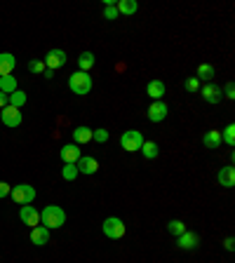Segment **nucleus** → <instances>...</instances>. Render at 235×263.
<instances>
[{"instance_id":"obj_11","label":"nucleus","mask_w":235,"mask_h":263,"mask_svg":"<svg viewBox=\"0 0 235 263\" xmlns=\"http://www.w3.org/2000/svg\"><path fill=\"white\" fill-rule=\"evenodd\" d=\"M14 66H17L14 54L3 52V54H0V78H3V75H12V73H14Z\"/></svg>"},{"instance_id":"obj_26","label":"nucleus","mask_w":235,"mask_h":263,"mask_svg":"<svg viewBox=\"0 0 235 263\" xmlns=\"http://www.w3.org/2000/svg\"><path fill=\"white\" fill-rule=\"evenodd\" d=\"M78 167H75V165H73V163H66V165H64V169H62V176H64V179H66V181H73V179H78Z\"/></svg>"},{"instance_id":"obj_3","label":"nucleus","mask_w":235,"mask_h":263,"mask_svg":"<svg viewBox=\"0 0 235 263\" xmlns=\"http://www.w3.org/2000/svg\"><path fill=\"white\" fill-rule=\"evenodd\" d=\"M10 197L17 205H33V200H35V188L33 186H28V184H19V186H14L10 191Z\"/></svg>"},{"instance_id":"obj_32","label":"nucleus","mask_w":235,"mask_h":263,"mask_svg":"<svg viewBox=\"0 0 235 263\" xmlns=\"http://www.w3.org/2000/svg\"><path fill=\"white\" fill-rule=\"evenodd\" d=\"M198 87H200V80H198V78H188V80H186V90H188V92H198Z\"/></svg>"},{"instance_id":"obj_23","label":"nucleus","mask_w":235,"mask_h":263,"mask_svg":"<svg viewBox=\"0 0 235 263\" xmlns=\"http://www.w3.org/2000/svg\"><path fill=\"white\" fill-rule=\"evenodd\" d=\"M94 62H96V59H94V54H92V52H83V54L78 56V66H80V71H83V73L90 71V68L94 66Z\"/></svg>"},{"instance_id":"obj_10","label":"nucleus","mask_w":235,"mask_h":263,"mask_svg":"<svg viewBox=\"0 0 235 263\" xmlns=\"http://www.w3.org/2000/svg\"><path fill=\"white\" fill-rule=\"evenodd\" d=\"M177 245H179V249H195V247L200 245V235H198V233L186 230V233H181V235H179Z\"/></svg>"},{"instance_id":"obj_36","label":"nucleus","mask_w":235,"mask_h":263,"mask_svg":"<svg viewBox=\"0 0 235 263\" xmlns=\"http://www.w3.org/2000/svg\"><path fill=\"white\" fill-rule=\"evenodd\" d=\"M233 247H235L233 237H228V240H226V249H228V252H233Z\"/></svg>"},{"instance_id":"obj_29","label":"nucleus","mask_w":235,"mask_h":263,"mask_svg":"<svg viewBox=\"0 0 235 263\" xmlns=\"http://www.w3.org/2000/svg\"><path fill=\"white\" fill-rule=\"evenodd\" d=\"M221 139H224L228 146H233V144H235V125H233V123H230L228 127L224 129V134H221Z\"/></svg>"},{"instance_id":"obj_30","label":"nucleus","mask_w":235,"mask_h":263,"mask_svg":"<svg viewBox=\"0 0 235 263\" xmlns=\"http://www.w3.org/2000/svg\"><path fill=\"white\" fill-rule=\"evenodd\" d=\"M104 19H108V22L118 19V7L115 5H106V10H104Z\"/></svg>"},{"instance_id":"obj_2","label":"nucleus","mask_w":235,"mask_h":263,"mask_svg":"<svg viewBox=\"0 0 235 263\" xmlns=\"http://www.w3.org/2000/svg\"><path fill=\"white\" fill-rule=\"evenodd\" d=\"M68 87H71L73 94H90L92 90V75L90 73H73L71 78H68Z\"/></svg>"},{"instance_id":"obj_19","label":"nucleus","mask_w":235,"mask_h":263,"mask_svg":"<svg viewBox=\"0 0 235 263\" xmlns=\"http://www.w3.org/2000/svg\"><path fill=\"white\" fill-rule=\"evenodd\" d=\"M73 141L75 144H87V141H92V129L90 127H75L73 129Z\"/></svg>"},{"instance_id":"obj_8","label":"nucleus","mask_w":235,"mask_h":263,"mask_svg":"<svg viewBox=\"0 0 235 263\" xmlns=\"http://www.w3.org/2000/svg\"><path fill=\"white\" fill-rule=\"evenodd\" d=\"M148 120L151 123H163L165 118H167V104L165 101H153L151 106H148Z\"/></svg>"},{"instance_id":"obj_13","label":"nucleus","mask_w":235,"mask_h":263,"mask_svg":"<svg viewBox=\"0 0 235 263\" xmlns=\"http://www.w3.org/2000/svg\"><path fill=\"white\" fill-rule=\"evenodd\" d=\"M31 242H33L35 247H45L47 242H50V230H47L45 226H35V228H31Z\"/></svg>"},{"instance_id":"obj_12","label":"nucleus","mask_w":235,"mask_h":263,"mask_svg":"<svg viewBox=\"0 0 235 263\" xmlns=\"http://www.w3.org/2000/svg\"><path fill=\"white\" fill-rule=\"evenodd\" d=\"M75 167H78V172L80 174H96L99 172V163H96L94 157H90V155H83L75 163Z\"/></svg>"},{"instance_id":"obj_15","label":"nucleus","mask_w":235,"mask_h":263,"mask_svg":"<svg viewBox=\"0 0 235 263\" xmlns=\"http://www.w3.org/2000/svg\"><path fill=\"white\" fill-rule=\"evenodd\" d=\"M202 99L207 101V104H219L221 101V87H217V85H205L202 87Z\"/></svg>"},{"instance_id":"obj_21","label":"nucleus","mask_w":235,"mask_h":263,"mask_svg":"<svg viewBox=\"0 0 235 263\" xmlns=\"http://www.w3.org/2000/svg\"><path fill=\"white\" fill-rule=\"evenodd\" d=\"M0 92H5L7 96H10L12 92H17V78H14V75H3V78H0Z\"/></svg>"},{"instance_id":"obj_28","label":"nucleus","mask_w":235,"mask_h":263,"mask_svg":"<svg viewBox=\"0 0 235 263\" xmlns=\"http://www.w3.org/2000/svg\"><path fill=\"white\" fill-rule=\"evenodd\" d=\"M92 139H94L96 144H106L108 141V129H104V127L92 129Z\"/></svg>"},{"instance_id":"obj_22","label":"nucleus","mask_w":235,"mask_h":263,"mask_svg":"<svg viewBox=\"0 0 235 263\" xmlns=\"http://www.w3.org/2000/svg\"><path fill=\"white\" fill-rule=\"evenodd\" d=\"M115 7H118V14H134L139 10L136 0H120V3H115Z\"/></svg>"},{"instance_id":"obj_14","label":"nucleus","mask_w":235,"mask_h":263,"mask_svg":"<svg viewBox=\"0 0 235 263\" xmlns=\"http://www.w3.org/2000/svg\"><path fill=\"white\" fill-rule=\"evenodd\" d=\"M80 157H83V153H80V148H78V144H66L62 148V160L64 163H78Z\"/></svg>"},{"instance_id":"obj_16","label":"nucleus","mask_w":235,"mask_h":263,"mask_svg":"<svg viewBox=\"0 0 235 263\" xmlns=\"http://www.w3.org/2000/svg\"><path fill=\"white\" fill-rule=\"evenodd\" d=\"M217 179H219V184H221V186H226V188H233V186H235V169L228 165V167H224L221 172L217 174Z\"/></svg>"},{"instance_id":"obj_31","label":"nucleus","mask_w":235,"mask_h":263,"mask_svg":"<svg viewBox=\"0 0 235 263\" xmlns=\"http://www.w3.org/2000/svg\"><path fill=\"white\" fill-rule=\"evenodd\" d=\"M28 71L31 73H45V62H31L28 64Z\"/></svg>"},{"instance_id":"obj_4","label":"nucleus","mask_w":235,"mask_h":263,"mask_svg":"<svg viewBox=\"0 0 235 263\" xmlns=\"http://www.w3.org/2000/svg\"><path fill=\"white\" fill-rule=\"evenodd\" d=\"M141 144H144V134L136 132V129H127V132H123V136H120V146H123V151H127V153L141 151Z\"/></svg>"},{"instance_id":"obj_24","label":"nucleus","mask_w":235,"mask_h":263,"mask_svg":"<svg viewBox=\"0 0 235 263\" xmlns=\"http://www.w3.org/2000/svg\"><path fill=\"white\" fill-rule=\"evenodd\" d=\"M214 73H217V71H214L212 64H200V66H198V75H195V78H198V80H205V83H209V80L214 78Z\"/></svg>"},{"instance_id":"obj_5","label":"nucleus","mask_w":235,"mask_h":263,"mask_svg":"<svg viewBox=\"0 0 235 263\" xmlns=\"http://www.w3.org/2000/svg\"><path fill=\"white\" fill-rule=\"evenodd\" d=\"M101 230H104V235L111 237V240H120V237H125V224L123 218L118 216H108L106 221H104V226H101Z\"/></svg>"},{"instance_id":"obj_1","label":"nucleus","mask_w":235,"mask_h":263,"mask_svg":"<svg viewBox=\"0 0 235 263\" xmlns=\"http://www.w3.org/2000/svg\"><path fill=\"white\" fill-rule=\"evenodd\" d=\"M40 224L45 226L47 230L50 228H62L66 224V212L62 207H56V205H47L43 212H40Z\"/></svg>"},{"instance_id":"obj_6","label":"nucleus","mask_w":235,"mask_h":263,"mask_svg":"<svg viewBox=\"0 0 235 263\" xmlns=\"http://www.w3.org/2000/svg\"><path fill=\"white\" fill-rule=\"evenodd\" d=\"M0 118H3V123H5L7 127H19L22 120H24V115H22V108H14V106L7 104V106L3 108V113H0Z\"/></svg>"},{"instance_id":"obj_27","label":"nucleus","mask_w":235,"mask_h":263,"mask_svg":"<svg viewBox=\"0 0 235 263\" xmlns=\"http://www.w3.org/2000/svg\"><path fill=\"white\" fill-rule=\"evenodd\" d=\"M167 230L172 233V235L179 237L181 233H186V224H184V221H179V218H174V221H169V224H167Z\"/></svg>"},{"instance_id":"obj_18","label":"nucleus","mask_w":235,"mask_h":263,"mask_svg":"<svg viewBox=\"0 0 235 263\" xmlns=\"http://www.w3.org/2000/svg\"><path fill=\"white\" fill-rule=\"evenodd\" d=\"M202 144L207 146L209 151H214V148H219V146H221V132H219V129H209L207 134L202 136Z\"/></svg>"},{"instance_id":"obj_17","label":"nucleus","mask_w":235,"mask_h":263,"mask_svg":"<svg viewBox=\"0 0 235 263\" xmlns=\"http://www.w3.org/2000/svg\"><path fill=\"white\" fill-rule=\"evenodd\" d=\"M146 92H148V96L155 101H160L165 96V83L163 80H151L148 83V87H146Z\"/></svg>"},{"instance_id":"obj_33","label":"nucleus","mask_w":235,"mask_h":263,"mask_svg":"<svg viewBox=\"0 0 235 263\" xmlns=\"http://www.w3.org/2000/svg\"><path fill=\"white\" fill-rule=\"evenodd\" d=\"M10 191H12V186L5 184V181H0V197H7L10 195Z\"/></svg>"},{"instance_id":"obj_7","label":"nucleus","mask_w":235,"mask_h":263,"mask_svg":"<svg viewBox=\"0 0 235 263\" xmlns=\"http://www.w3.org/2000/svg\"><path fill=\"white\" fill-rule=\"evenodd\" d=\"M66 52L64 50H50L45 56V68H50V71H56V68H62L64 64H66Z\"/></svg>"},{"instance_id":"obj_9","label":"nucleus","mask_w":235,"mask_h":263,"mask_svg":"<svg viewBox=\"0 0 235 263\" xmlns=\"http://www.w3.org/2000/svg\"><path fill=\"white\" fill-rule=\"evenodd\" d=\"M19 218H22V224L31 226V228L40 226V212L35 207H28V205H24V207H22V212H19Z\"/></svg>"},{"instance_id":"obj_34","label":"nucleus","mask_w":235,"mask_h":263,"mask_svg":"<svg viewBox=\"0 0 235 263\" xmlns=\"http://www.w3.org/2000/svg\"><path fill=\"white\" fill-rule=\"evenodd\" d=\"M226 96H228V99H235V85L233 83H228V85H226Z\"/></svg>"},{"instance_id":"obj_25","label":"nucleus","mask_w":235,"mask_h":263,"mask_svg":"<svg viewBox=\"0 0 235 263\" xmlns=\"http://www.w3.org/2000/svg\"><path fill=\"white\" fill-rule=\"evenodd\" d=\"M24 104H26V92H22V90L12 92V94H10V106H14V108H22Z\"/></svg>"},{"instance_id":"obj_20","label":"nucleus","mask_w":235,"mask_h":263,"mask_svg":"<svg viewBox=\"0 0 235 263\" xmlns=\"http://www.w3.org/2000/svg\"><path fill=\"white\" fill-rule=\"evenodd\" d=\"M141 153H144V157H148V160H155V157L160 155V146H158L155 141H144V144H141Z\"/></svg>"},{"instance_id":"obj_35","label":"nucleus","mask_w":235,"mask_h":263,"mask_svg":"<svg viewBox=\"0 0 235 263\" xmlns=\"http://www.w3.org/2000/svg\"><path fill=\"white\" fill-rule=\"evenodd\" d=\"M7 104H10V96H7L5 92H0V108H5Z\"/></svg>"}]
</instances>
